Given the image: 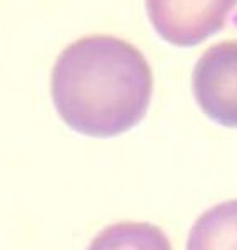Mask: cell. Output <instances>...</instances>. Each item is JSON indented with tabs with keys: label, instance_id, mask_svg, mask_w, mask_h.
Segmentation results:
<instances>
[{
	"label": "cell",
	"instance_id": "1",
	"mask_svg": "<svg viewBox=\"0 0 237 250\" xmlns=\"http://www.w3.org/2000/svg\"><path fill=\"white\" fill-rule=\"evenodd\" d=\"M152 70L126 40L90 35L70 43L55 60L52 99L62 120L87 137H115L146 117Z\"/></svg>",
	"mask_w": 237,
	"mask_h": 250
},
{
	"label": "cell",
	"instance_id": "5",
	"mask_svg": "<svg viewBox=\"0 0 237 250\" xmlns=\"http://www.w3.org/2000/svg\"><path fill=\"white\" fill-rule=\"evenodd\" d=\"M87 250H172V245L157 225L126 220L102 229Z\"/></svg>",
	"mask_w": 237,
	"mask_h": 250
},
{
	"label": "cell",
	"instance_id": "2",
	"mask_svg": "<svg viewBox=\"0 0 237 250\" xmlns=\"http://www.w3.org/2000/svg\"><path fill=\"white\" fill-rule=\"evenodd\" d=\"M154 29L166 42L194 47L226 25L237 0H146Z\"/></svg>",
	"mask_w": 237,
	"mask_h": 250
},
{
	"label": "cell",
	"instance_id": "3",
	"mask_svg": "<svg viewBox=\"0 0 237 250\" xmlns=\"http://www.w3.org/2000/svg\"><path fill=\"white\" fill-rule=\"evenodd\" d=\"M192 90L209 119L237 128V40L204 52L194 68Z\"/></svg>",
	"mask_w": 237,
	"mask_h": 250
},
{
	"label": "cell",
	"instance_id": "4",
	"mask_svg": "<svg viewBox=\"0 0 237 250\" xmlns=\"http://www.w3.org/2000/svg\"><path fill=\"white\" fill-rule=\"evenodd\" d=\"M187 250H237V200L204 212L192 225Z\"/></svg>",
	"mask_w": 237,
	"mask_h": 250
}]
</instances>
